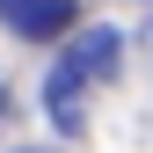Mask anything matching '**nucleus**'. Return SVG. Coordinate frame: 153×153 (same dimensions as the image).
<instances>
[{"instance_id":"obj_1","label":"nucleus","mask_w":153,"mask_h":153,"mask_svg":"<svg viewBox=\"0 0 153 153\" xmlns=\"http://www.w3.org/2000/svg\"><path fill=\"white\" fill-rule=\"evenodd\" d=\"M117 59H124V29H109V22H88V29H73L59 44V59L44 73V117L66 139L88 131V102H95V88H109Z\"/></svg>"},{"instance_id":"obj_2","label":"nucleus","mask_w":153,"mask_h":153,"mask_svg":"<svg viewBox=\"0 0 153 153\" xmlns=\"http://www.w3.org/2000/svg\"><path fill=\"white\" fill-rule=\"evenodd\" d=\"M0 22L15 36H73V0H0Z\"/></svg>"},{"instance_id":"obj_3","label":"nucleus","mask_w":153,"mask_h":153,"mask_svg":"<svg viewBox=\"0 0 153 153\" xmlns=\"http://www.w3.org/2000/svg\"><path fill=\"white\" fill-rule=\"evenodd\" d=\"M0 124H7V95H0Z\"/></svg>"}]
</instances>
